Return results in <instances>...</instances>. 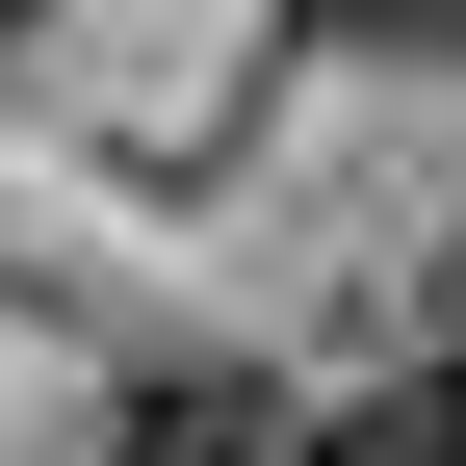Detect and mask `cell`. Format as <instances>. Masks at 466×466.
Instances as JSON below:
<instances>
[{"label": "cell", "mask_w": 466, "mask_h": 466, "mask_svg": "<svg viewBox=\"0 0 466 466\" xmlns=\"http://www.w3.org/2000/svg\"><path fill=\"white\" fill-rule=\"evenodd\" d=\"M233 441H259V389H233V363H156L130 415H104V466H233Z\"/></svg>", "instance_id": "1"}, {"label": "cell", "mask_w": 466, "mask_h": 466, "mask_svg": "<svg viewBox=\"0 0 466 466\" xmlns=\"http://www.w3.org/2000/svg\"><path fill=\"white\" fill-rule=\"evenodd\" d=\"M311 466H466V337H441V363H389V389H363Z\"/></svg>", "instance_id": "2"}, {"label": "cell", "mask_w": 466, "mask_h": 466, "mask_svg": "<svg viewBox=\"0 0 466 466\" xmlns=\"http://www.w3.org/2000/svg\"><path fill=\"white\" fill-rule=\"evenodd\" d=\"M337 52H466V0H311Z\"/></svg>", "instance_id": "3"}, {"label": "cell", "mask_w": 466, "mask_h": 466, "mask_svg": "<svg viewBox=\"0 0 466 466\" xmlns=\"http://www.w3.org/2000/svg\"><path fill=\"white\" fill-rule=\"evenodd\" d=\"M0 26H26V0H0Z\"/></svg>", "instance_id": "4"}]
</instances>
